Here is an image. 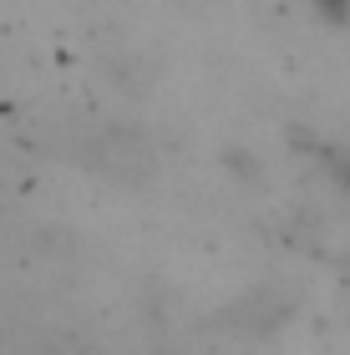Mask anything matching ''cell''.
<instances>
[{
  "label": "cell",
  "instance_id": "1",
  "mask_svg": "<svg viewBox=\"0 0 350 355\" xmlns=\"http://www.w3.org/2000/svg\"><path fill=\"white\" fill-rule=\"evenodd\" d=\"M305 6L315 10V21H325V26H350V0H305Z\"/></svg>",
  "mask_w": 350,
  "mask_h": 355
},
{
  "label": "cell",
  "instance_id": "2",
  "mask_svg": "<svg viewBox=\"0 0 350 355\" xmlns=\"http://www.w3.org/2000/svg\"><path fill=\"white\" fill-rule=\"evenodd\" d=\"M330 168H335V183H340V193H350V157H335Z\"/></svg>",
  "mask_w": 350,
  "mask_h": 355
}]
</instances>
